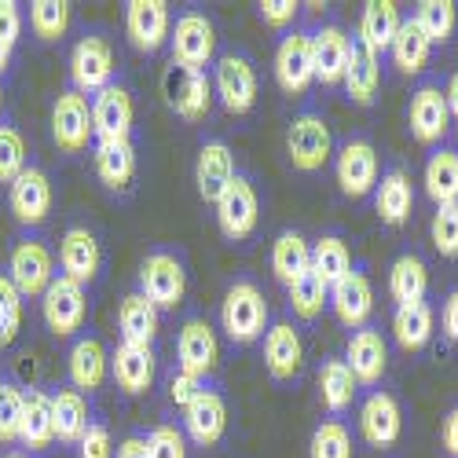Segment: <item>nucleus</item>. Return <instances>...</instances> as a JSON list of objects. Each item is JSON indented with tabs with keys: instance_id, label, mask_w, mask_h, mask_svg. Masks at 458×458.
<instances>
[{
	"instance_id": "nucleus-10",
	"label": "nucleus",
	"mask_w": 458,
	"mask_h": 458,
	"mask_svg": "<svg viewBox=\"0 0 458 458\" xmlns=\"http://www.w3.org/2000/svg\"><path fill=\"white\" fill-rule=\"evenodd\" d=\"M407 129L418 143H440L447 132H451V110H447V99H444V89L437 81H422L414 92H411V103H407Z\"/></svg>"
},
{
	"instance_id": "nucleus-7",
	"label": "nucleus",
	"mask_w": 458,
	"mask_h": 458,
	"mask_svg": "<svg viewBox=\"0 0 458 458\" xmlns=\"http://www.w3.org/2000/svg\"><path fill=\"white\" fill-rule=\"evenodd\" d=\"M213 92L227 114H250L257 103V66L246 52H224L213 66Z\"/></svg>"
},
{
	"instance_id": "nucleus-39",
	"label": "nucleus",
	"mask_w": 458,
	"mask_h": 458,
	"mask_svg": "<svg viewBox=\"0 0 458 458\" xmlns=\"http://www.w3.org/2000/svg\"><path fill=\"white\" fill-rule=\"evenodd\" d=\"M429 52H433V45H429V37L422 33V26H418L414 19H403L400 30H396V37H393V48H389L393 66L400 73H407V78H414V73L426 70Z\"/></svg>"
},
{
	"instance_id": "nucleus-28",
	"label": "nucleus",
	"mask_w": 458,
	"mask_h": 458,
	"mask_svg": "<svg viewBox=\"0 0 458 458\" xmlns=\"http://www.w3.org/2000/svg\"><path fill=\"white\" fill-rule=\"evenodd\" d=\"M227 429V403L220 393L206 389L191 407H183V437H191L199 447H213Z\"/></svg>"
},
{
	"instance_id": "nucleus-49",
	"label": "nucleus",
	"mask_w": 458,
	"mask_h": 458,
	"mask_svg": "<svg viewBox=\"0 0 458 458\" xmlns=\"http://www.w3.org/2000/svg\"><path fill=\"white\" fill-rule=\"evenodd\" d=\"M429 239L440 257H458V206H440L433 213Z\"/></svg>"
},
{
	"instance_id": "nucleus-54",
	"label": "nucleus",
	"mask_w": 458,
	"mask_h": 458,
	"mask_svg": "<svg viewBox=\"0 0 458 458\" xmlns=\"http://www.w3.org/2000/svg\"><path fill=\"white\" fill-rule=\"evenodd\" d=\"M257 12H260V19H264V22L279 30V26H290V22L297 19L301 4H293V0H260Z\"/></svg>"
},
{
	"instance_id": "nucleus-22",
	"label": "nucleus",
	"mask_w": 458,
	"mask_h": 458,
	"mask_svg": "<svg viewBox=\"0 0 458 458\" xmlns=\"http://www.w3.org/2000/svg\"><path fill=\"white\" fill-rule=\"evenodd\" d=\"M8 206H12L19 224H45L48 213H52V180H48V173L37 169V165H26L19 173V180L12 183Z\"/></svg>"
},
{
	"instance_id": "nucleus-30",
	"label": "nucleus",
	"mask_w": 458,
	"mask_h": 458,
	"mask_svg": "<svg viewBox=\"0 0 458 458\" xmlns=\"http://www.w3.org/2000/svg\"><path fill=\"white\" fill-rule=\"evenodd\" d=\"M110 374V356L96 337H78L70 349V381L78 393H96L103 389V381Z\"/></svg>"
},
{
	"instance_id": "nucleus-13",
	"label": "nucleus",
	"mask_w": 458,
	"mask_h": 458,
	"mask_svg": "<svg viewBox=\"0 0 458 458\" xmlns=\"http://www.w3.org/2000/svg\"><path fill=\"white\" fill-rule=\"evenodd\" d=\"M173 15L165 0H129L125 4V33L136 52L155 55L162 45H169Z\"/></svg>"
},
{
	"instance_id": "nucleus-14",
	"label": "nucleus",
	"mask_w": 458,
	"mask_h": 458,
	"mask_svg": "<svg viewBox=\"0 0 458 458\" xmlns=\"http://www.w3.org/2000/svg\"><path fill=\"white\" fill-rule=\"evenodd\" d=\"M8 279L15 283V290L22 297H45V290L52 286L55 279V260H52V250L37 239H22L15 250H12V260H8Z\"/></svg>"
},
{
	"instance_id": "nucleus-57",
	"label": "nucleus",
	"mask_w": 458,
	"mask_h": 458,
	"mask_svg": "<svg viewBox=\"0 0 458 458\" xmlns=\"http://www.w3.org/2000/svg\"><path fill=\"white\" fill-rule=\"evenodd\" d=\"M444 451L451 454V458H458V407H451L447 411V418H444Z\"/></svg>"
},
{
	"instance_id": "nucleus-16",
	"label": "nucleus",
	"mask_w": 458,
	"mask_h": 458,
	"mask_svg": "<svg viewBox=\"0 0 458 458\" xmlns=\"http://www.w3.org/2000/svg\"><path fill=\"white\" fill-rule=\"evenodd\" d=\"M360 433L370 447H393L403 433V411L393 393L370 389L360 403Z\"/></svg>"
},
{
	"instance_id": "nucleus-42",
	"label": "nucleus",
	"mask_w": 458,
	"mask_h": 458,
	"mask_svg": "<svg viewBox=\"0 0 458 458\" xmlns=\"http://www.w3.org/2000/svg\"><path fill=\"white\" fill-rule=\"evenodd\" d=\"M312 276H319L327 286H337L345 276H352V250L345 239L323 235L312 242Z\"/></svg>"
},
{
	"instance_id": "nucleus-9",
	"label": "nucleus",
	"mask_w": 458,
	"mask_h": 458,
	"mask_svg": "<svg viewBox=\"0 0 458 458\" xmlns=\"http://www.w3.org/2000/svg\"><path fill=\"white\" fill-rule=\"evenodd\" d=\"M136 122V103L125 85H106L92 99V140L96 143H129Z\"/></svg>"
},
{
	"instance_id": "nucleus-58",
	"label": "nucleus",
	"mask_w": 458,
	"mask_h": 458,
	"mask_svg": "<svg viewBox=\"0 0 458 458\" xmlns=\"http://www.w3.org/2000/svg\"><path fill=\"white\" fill-rule=\"evenodd\" d=\"M118 458H147V437H125L118 444Z\"/></svg>"
},
{
	"instance_id": "nucleus-33",
	"label": "nucleus",
	"mask_w": 458,
	"mask_h": 458,
	"mask_svg": "<svg viewBox=\"0 0 458 458\" xmlns=\"http://www.w3.org/2000/svg\"><path fill=\"white\" fill-rule=\"evenodd\" d=\"M426 195L440 206H458V150L454 147H433L426 158Z\"/></svg>"
},
{
	"instance_id": "nucleus-18",
	"label": "nucleus",
	"mask_w": 458,
	"mask_h": 458,
	"mask_svg": "<svg viewBox=\"0 0 458 458\" xmlns=\"http://www.w3.org/2000/svg\"><path fill=\"white\" fill-rule=\"evenodd\" d=\"M176 363L180 370L187 374H199V377H209L220 363V341H216V330L206 323V319H187L176 334Z\"/></svg>"
},
{
	"instance_id": "nucleus-6",
	"label": "nucleus",
	"mask_w": 458,
	"mask_h": 458,
	"mask_svg": "<svg viewBox=\"0 0 458 458\" xmlns=\"http://www.w3.org/2000/svg\"><path fill=\"white\" fill-rule=\"evenodd\" d=\"M114 73H118V63H114V48H110L106 37L89 33V37H81V41L73 45V52H70V81H73V92L96 96L106 85H114Z\"/></svg>"
},
{
	"instance_id": "nucleus-25",
	"label": "nucleus",
	"mask_w": 458,
	"mask_h": 458,
	"mask_svg": "<svg viewBox=\"0 0 458 458\" xmlns=\"http://www.w3.org/2000/svg\"><path fill=\"white\" fill-rule=\"evenodd\" d=\"M341 85H345L349 99L360 103V106H370L377 89H381V55L370 52L356 33L349 37V63H345V78H341Z\"/></svg>"
},
{
	"instance_id": "nucleus-55",
	"label": "nucleus",
	"mask_w": 458,
	"mask_h": 458,
	"mask_svg": "<svg viewBox=\"0 0 458 458\" xmlns=\"http://www.w3.org/2000/svg\"><path fill=\"white\" fill-rule=\"evenodd\" d=\"M19 33H22V15H19V4H15V0H0V41L15 48Z\"/></svg>"
},
{
	"instance_id": "nucleus-8",
	"label": "nucleus",
	"mask_w": 458,
	"mask_h": 458,
	"mask_svg": "<svg viewBox=\"0 0 458 458\" xmlns=\"http://www.w3.org/2000/svg\"><path fill=\"white\" fill-rule=\"evenodd\" d=\"M216 227L224 239L242 242L257 232V220H260V199H257V187L250 183V176H235L227 183V191L216 199Z\"/></svg>"
},
{
	"instance_id": "nucleus-60",
	"label": "nucleus",
	"mask_w": 458,
	"mask_h": 458,
	"mask_svg": "<svg viewBox=\"0 0 458 458\" xmlns=\"http://www.w3.org/2000/svg\"><path fill=\"white\" fill-rule=\"evenodd\" d=\"M8 63H12V45H4V41H0V73L8 70Z\"/></svg>"
},
{
	"instance_id": "nucleus-53",
	"label": "nucleus",
	"mask_w": 458,
	"mask_h": 458,
	"mask_svg": "<svg viewBox=\"0 0 458 458\" xmlns=\"http://www.w3.org/2000/svg\"><path fill=\"white\" fill-rule=\"evenodd\" d=\"M114 454V440L110 429L103 422H92L89 433L78 440V458H110Z\"/></svg>"
},
{
	"instance_id": "nucleus-50",
	"label": "nucleus",
	"mask_w": 458,
	"mask_h": 458,
	"mask_svg": "<svg viewBox=\"0 0 458 458\" xmlns=\"http://www.w3.org/2000/svg\"><path fill=\"white\" fill-rule=\"evenodd\" d=\"M22 426V389L0 381V444H15Z\"/></svg>"
},
{
	"instance_id": "nucleus-29",
	"label": "nucleus",
	"mask_w": 458,
	"mask_h": 458,
	"mask_svg": "<svg viewBox=\"0 0 458 458\" xmlns=\"http://www.w3.org/2000/svg\"><path fill=\"white\" fill-rule=\"evenodd\" d=\"M374 209L381 216V224L389 227H400L411 220V209H414V187L407 180L403 169H386L374 183Z\"/></svg>"
},
{
	"instance_id": "nucleus-5",
	"label": "nucleus",
	"mask_w": 458,
	"mask_h": 458,
	"mask_svg": "<svg viewBox=\"0 0 458 458\" xmlns=\"http://www.w3.org/2000/svg\"><path fill=\"white\" fill-rule=\"evenodd\" d=\"M140 293L155 304V309H176L187 293V268L173 250H155L140 264Z\"/></svg>"
},
{
	"instance_id": "nucleus-20",
	"label": "nucleus",
	"mask_w": 458,
	"mask_h": 458,
	"mask_svg": "<svg viewBox=\"0 0 458 458\" xmlns=\"http://www.w3.org/2000/svg\"><path fill=\"white\" fill-rule=\"evenodd\" d=\"M235 176H239V169H235L232 147H227L224 140H206L199 147V158H195V183H199L202 202L216 206V199L224 195L227 183H232Z\"/></svg>"
},
{
	"instance_id": "nucleus-11",
	"label": "nucleus",
	"mask_w": 458,
	"mask_h": 458,
	"mask_svg": "<svg viewBox=\"0 0 458 458\" xmlns=\"http://www.w3.org/2000/svg\"><path fill=\"white\" fill-rule=\"evenodd\" d=\"M41 316L48 323V330L55 337H70L85 327V316H89V293L85 286L70 283L66 276H55L52 286L45 290L41 297Z\"/></svg>"
},
{
	"instance_id": "nucleus-56",
	"label": "nucleus",
	"mask_w": 458,
	"mask_h": 458,
	"mask_svg": "<svg viewBox=\"0 0 458 458\" xmlns=\"http://www.w3.org/2000/svg\"><path fill=\"white\" fill-rule=\"evenodd\" d=\"M440 323H444L447 341H451V345H458V290H451V293H447L444 312H440Z\"/></svg>"
},
{
	"instance_id": "nucleus-61",
	"label": "nucleus",
	"mask_w": 458,
	"mask_h": 458,
	"mask_svg": "<svg viewBox=\"0 0 458 458\" xmlns=\"http://www.w3.org/2000/svg\"><path fill=\"white\" fill-rule=\"evenodd\" d=\"M4 458H30V454H22V451H12V454H4Z\"/></svg>"
},
{
	"instance_id": "nucleus-52",
	"label": "nucleus",
	"mask_w": 458,
	"mask_h": 458,
	"mask_svg": "<svg viewBox=\"0 0 458 458\" xmlns=\"http://www.w3.org/2000/svg\"><path fill=\"white\" fill-rule=\"evenodd\" d=\"M202 393H206V377L187 374V370H173V377H169V400L176 407H191Z\"/></svg>"
},
{
	"instance_id": "nucleus-45",
	"label": "nucleus",
	"mask_w": 458,
	"mask_h": 458,
	"mask_svg": "<svg viewBox=\"0 0 458 458\" xmlns=\"http://www.w3.org/2000/svg\"><path fill=\"white\" fill-rule=\"evenodd\" d=\"M30 26L41 41H59L70 26V4L66 0H33L30 4Z\"/></svg>"
},
{
	"instance_id": "nucleus-21",
	"label": "nucleus",
	"mask_w": 458,
	"mask_h": 458,
	"mask_svg": "<svg viewBox=\"0 0 458 458\" xmlns=\"http://www.w3.org/2000/svg\"><path fill=\"white\" fill-rule=\"evenodd\" d=\"M59 268L70 283L78 286H89L99 268H103V250H99V239L89 232V227H70L59 242Z\"/></svg>"
},
{
	"instance_id": "nucleus-62",
	"label": "nucleus",
	"mask_w": 458,
	"mask_h": 458,
	"mask_svg": "<svg viewBox=\"0 0 458 458\" xmlns=\"http://www.w3.org/2000/svg\"><path fill=\"white\" fill-rule=\"evenodd\" d=\"M0 106H4V92H0Z\"/></svg>"
},
{
	"instance_id": "nucleus-24",
	"label": "nucleus",
	"mask_w": 458,
	"mask_h": 458,
	"mask_svg": "<svg viewBox=\"0 0 458 458\" xmlns=\"http://www.w3.org/2000/svg\"><path fill=\"white\" fill-rule=\"evenodd\" d=\"M264 367L276 381H293L304 367V341L297 327L290 323H272L264 330Z\"/></svg>"
},
{
	"instance_id": "nucleus-2",
	"label": "nucleus",
	"mask_w": 458,
	"mask_h": 458,
	"mask_svg": "<svg viewBox=\"0 0 458 458\" xmlns=\"http://www.w3.org/2000/svg\"><path fill=\"white\" fill-rule=\"evenodd\" d=\"M334 176H337V187L345 199H367L381 176L374 143L367 136H349L334 150Z\"/></svg>"
},
{
	"instance_id": "nucleus-59",
	"label": "nucleus",
	"mask_w": 458,
	"mask_h": 458,
	"mask_svg": "<svg viewBox=\"0 0 458 458\" xmlns=\"http://www.w3.org/2000/svg\"><path fill=\"white\" fill-rule=\"evenodd\" d=\"M444 99H447V110H451V122H458V70L447 78L444 85Z\"/></svg>"
},
{
	"instance_id": "nucleus-23",
	"label": "nucleus",
	"mask_w": 458,
	"mask_h": 458,
	"mask_svg": "<svg viewBox=\"0 0 458 458\" xmlns=\"http://www.w3.org/2000/svg\"><path fill=\"white\" fill-rule=\"evenodd\" d=\"M110 377L125 396H143L155 386V349L150 345H122L110 356Z\"/></svg>"
},
{
	"instance_id": "nucleus-43",
	"label": "nucleus",
	"mask_w": 458,
	"mask_h": 458,
	"mask_svg": "<svg viewBox=\"0 0 458 458\" xmlns=\"http://www.w3.org/2000/svg\"><path fill=\"white\" fill-rule=\"evenodd\" d=\"M286 304H290V312L304 323H312L323 316V309H330V286L319 279V276H301L297 283L286 286Z\"/></svg>"
},
{
	"instance_id": "nucleus-48",
	"label": "nucleus",
	"mask_w": 458,
	"mask_h": 458,
	"mask_svg": "<svg viewBox=\"0 0 458 458\" xmlns=\"http://www.w3.org/2000/svg\"><path fill=\"white\" fill-rule=\"evenodd\" d=\"M22 169H26V140L19 136V129L0 125V183H15Z\"/></svg>"
},
{
	"instance_id": "nucleus-19",
	"label": "nucleus",
	"mask_w": 458,
	"mask_h": 458,
	"mask_svg": "<svg viewBox=\"0 0 458 458\" xmlns=\"http://www.w3.org/2000/svg\"><path fill=\"white\" fill-rule=\"evenodd\" d=\"M341 360H345V367L352 370L356 386H377V381L386 377V370H389V345H386V337H381V330L360 327L349 337L345 356Z\"/></svg>"
},
{
	"instance_id": "nucleus-51",
	"label": "nucleus",
	"mask_w": 458,
	"mask_h": 458,
	"mask_svg": "<svg viewBox=\"0 0 458 458\" xmlns=\"http://www.w3.org/2000/svg\"><path fill=\"white\" fill-rule=\"evenodd\" d=\"M147 458H187V437L176 426H155L147 433Z\"/></svg>"
},
{
	"instance_id": "nucleus-41",
	"label": "nucleus",
	"mask_w": 458,
	"mask_h": 458,
	"mask_svg": "<svg viewBox=\"0 0 458 458\" xmlns=\"http://www.w3.org/2000/svg\"><path fill=\"white\" fill-rule=\"evenodd\" d=\"M393 334H396V345L403 352H418L429 345L433 337V309L426 301L418 304H400V309L393 312Z\"/></svg>"
},
{
	"instance_id": "nucleus-27",
	"label": "nucleus",
	"mask_w": 458,
	"mask_h": 458,
	"mask_svg": "<svg viewBox=\"0 0 458 458\" xmlns=\"http://www.w3.org/2000/svg\"><path fill=\"white\" fill-rule=\"evenodd\" d=\"M312 63H316V81L334 89L345 78V63H349V33L341 26H319L312 33Z\"/></svg>"
},
{
	"instance_id": "nucleus-35",
	"label": "nucleus",
	"mask_w": 458,
	"mask_h": 458,
	"mask_svg": "<svg viewBox=\"0 0 458 458\" xmlns=\"http://www.w3.org/2000/svg\"><path fill=\"white\" fill-rule=\"evenodd\" d=\"M158 309L150 304L140 290L129 293L118 309V330H122V341L125 345H150L158 337Z\"/></svg>"
},
{
	"instance_id": "nucleus-31",
	"label": "nucleus",
	"mask_w": 458,
	"mask_h": 458,
	"mask_svg": "<svg viewBox=\"0 0 458 458\" xmlns=\"http://www.w3.org/2000/svg\"><path fill=\"white\" fill-rule=\"evenodd\" d=\"M52 440H55V426H52V396H45L41 389L22 393L19 444H26L30 451H48Z\"/></svg>"
},
{
	"instance_id": "nucleus-38",
	"label": "nucleus",
	"mask_w": 458,
	"mask_h": 458,
	"mask_svg": "<svg viewBox=\"0 0 458 458\" xmlns=\"http://www.w3.org/2000/svg\"><path fill=\"white\" fill-rule=\"evenodd\" d=\"M136 147L129 143H96V173L110 191H129L136 180Z\"/></svg>"
},
{
	"instance_id": "nucleus-17",
	"label": "nucleus",
	"mask_w": 458,
	"mask_h": 458,
	"mask_svg": "<svg viewBox=\"0 0 458 458\" xmlns=\"http://www.w3.org/2000/svg\"><path fill=\"white\" fill-rule=\"evenodd\" d=\"M165 96H169V106L187 122H202L209 106H213V81L206 70H183V66H173L169 78H165Z\"/></svg>"
},
{
	"instance_id": "nucleus-12",
	"label": "nucleus",
	"mask_w": 458,
	"mask_h": 458,
	"mask_svg": "<svg viewBox=\"0 0 458 458\" xmlns=\"http://www.w3.org/2000/svg\"><path fill=\"white\" fill-rule=\"evenodd\" d=\"M276 81L286 96L309 92L316 81V63H312V33L309 30H293L286 33L279 48H276Z\"/></svg>"
},
{
	"instance_id": "nucleus-26",
	"label": "nucleus",
	"mask_w": 458,
	"mask_h": 458,
	"mask_svg": "<svg viewBox=\"0 0 458 458\" xmlns=\"http://www.w3.org/2000/svg\"><path fill=\"white\" fill-rule=\"evenodd\" d=\"M330 309H334V316H337L341 327H349V330L367 327V319H370V312H374L370 279L352 268V276H345L337 286H330Z\"/></svg>"
},
{
	"instance_id": "nucleus-47",
	"label": "nucleus",
	"mask_w": 458,
	"mask_h": 458,
	"mask_svg": "<svg viewBox=\"0 0 458 458\" xmlns=\"http://www.w3.org/2000/svg\"><path fill=\"white\" fill-rule=\"evenodd\" d=\"M22 327V293L8 276H0V349H8Z\"/></svg>"
},
{
	"instance_id": "nucleus-36",
	"label": "nucleus",
	"mask_w": 458,
	"mask_h": 458,
	"mask_svg": "<svg viewBox=\"0 0 458 458\" xmlns=\"http://www.w3.org/2000/svg\"><path fill=\"white\" fill-rule=\"evenodd\" d=\"M426 290H429V268H426V260L418 257V253H400L393 260V268H389V293L396 301V309H400V304L426 301Z\"/></svg>"
},
{
	"instance_id": "nucleus-46",
	"label": "nucleus",
	"mask_w": 458,
	"mask_h": 458,
	"mask_svg": "<svg viewBox=\"0 0 458 458\" xmlns=\"http://www.w3.org/2000/svg\"><path fill=\"white\" fill-rule=\"evenodd\" d=\"M312 458H352V433L345 429V422H319L312 433Z\"/></svg>"
},
{
	"instance_id": "nucleus-1",
	"label": "nucleus",
	"mask_w": 458,
	"mask_h": 458,
	"mask_svg": "<svg viewBox=\"0 0 458 458\" xmlns=\"http://www.w3.org/2000/svg\"><path fill=\"white\" fill-rule=\"evenodd\" d=\"M220 327L239 345H250V341L264 337V330H268V301H264L257 283L239 279L227 286L224 304H220Z\"/></svg>"
},
{
	"instance_id": "nucleus-37",
	"label": "nucleus",
	"mask_w": 458,
	"mask_h": 458,
	"mask_svg": "<svg viewBox=\"0 0 458 458\" xmlns=\"http://www.w3.org/2000/svg\"><path fill=\"white\" fill-rule=\"evenodd\" d=\"M356 393H360V386H356L352 370L345 367V360L341 356L323 360V367H319V400H323V407L330 414H345L356 403Z\"/></svg>"
},
{
	"instance_id": "nucleus-34",
	"label": "nucleus",
	"mask_w": 458,
	"mask_h": 458,
	"mask_svg": "<svg viewBox=\"0 0 458 458\" xmlns=\"http://www.w3.org/2000/svg\"><path fill=\"white\" fill-rule=\"evenodd\" d=\"M272 272L283 286L309 276L312 272V242L301 232H279V239L272 242Z\"/></svg>"
},
{
	"instance_id": "nucleus-32",
	"label": "nucleus",
	"mask_w": 458,
	"mask_h": 458,
	"mask_svg": "<svg viewBox=\"0 0 458 458\" xmlns=\"http://www.w3.org/2000/svg\"><path fill=\"white\" fill-rule=\"evenodd\" d=\"M400 22H403V15H400V8L393 4V0H370V4L363 8V19H360L356 37H360V41L370 52L386 55L393 48V37H396Z\"/></svg>"
},
{
	"instance_id": "nucleus-40",
	"label": "nucleus",
	"mask_w": 458,
	"mask_h": 458,
	"mask_svg": "<svg viewBox=\"0 0 458 458\" xmlns=\"http://www.w3.org/2000/svg\"><path fill=\"white\" fill-rule=\"evenodd\" d=\"M52 426L63 444H78L89 433V400L78 389H59L52 396Z\"/></svg>"
},
{
	"instance_id": "nucleus-44",
	"label": "nucleus",
	"mask_w": 458,
	"mask_h": 458,
	"mask_svg": "<svg viewBox=\"0 0 458 458\" xmlns=\"http://www.w3.org/2000/svg\"><path fill=\"white\" fill-rule=\"evenodd\" d=\"M411 19L422 26V33L429 37V45H444V41H451V33H454L458 12H454L451 0H422Z\"/></svg>"
},
{
	"instance_id": "nucleus-4",
	"label": "nucleus",
	"mask_w": 458,
	"mask_h": 458,
	"mask_svg": "<svg viewBox=\"0 0 458 458\" xmlns=\"http://www.w3.org/2000/svg\"><path fill=\"white\" fill-rule=\"evenodd\" d=\"M286 155H290V165L297 173H319L334 155L330 125L312 110L297 114V118L290 122V129H286Z\"/></svg>"
},
{
	"instance_id": "nucleus-15",
	"label": "nucleus",
	"mask_w": 458,
	"mask_h": 458,
	"mask_svg": "<svg viewBox=\"0 0 458 458\" xmlns=\"http://www.w3.org/2000/svg\"><path fill=\"white\" fill-rule=\"evenodd\" d=\"M52 136L59 143V150H66V155H78V150L89 147L92 140V103L89 96L81 92H59L55 106H52Z\"/></svg>"
},
{
	"instance_id": "nucleus-3",
	"label": "nucleus",
	"mask_w": 458,
	"mask_h": 458,
	"mask_svg": "<svg viewBox=\"0 0 458 458\" xmlns=\"http://www.w3.org/2000/svg\"><path fill=\"white\" fill-rule=\"evenodd\" d=\"M169 52L173 66L183 70H206L216 55V26L206 12H183L169 30Z\"/></svg>"
}]
</instances>
